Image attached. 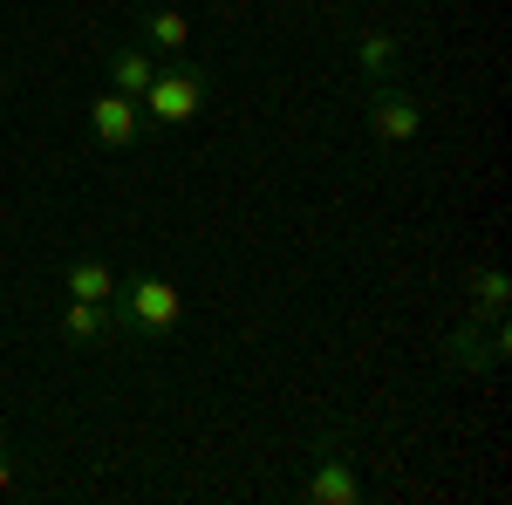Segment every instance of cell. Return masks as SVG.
<instances>
[{"mask_svg": "<svg viewBox=\"0 0 512 505\" xmlns=\"http://www.w3.org/2000/svg\"><path fill=\"white\" fill-rule=\"evenodd\" d=\"M110 314H117V335L158 342V335H171L185 321V294L164 273H130V280H117V294H110Z\"/></svg>", "mask_w": 512, "mask_h": 505, "instance_id": "6da1fadb", "label": "cell"}, {"mask_svg": "<svg viewBox=\"0 0 512 505\" xmlns=\"http://www.w3.org/2000/svg\"><path fill=\"white\" fill-rule=\"evenodd\" d=\"M301 499H308V505H362V458L349 451L342 430H321L315 444H308Z\"/></svg>", "mask_w": 512, "mask_h": 505, "instance_id": "7a4b0ae2", "label": "cell"}, {"mask_svg": "<svg viewBox=\"0 0 512 505\" xmlns=\"http://www.w3.org/2000/svg\"><path fill=\"white\" fill-rule=\"evenodd\" d=\"M205 103H212V69H192V62L158 69V76H151V89L137 96L144 130H178V123H192Z\"/></svg>", "mask_w": 512, "mask_h": 505, "instance_id": "3957f363", "label": "cell"}, {"mask_svg": "<svg viewBox=\"0 0 512 505\" xmlns=\"http://www.w3.org/2000/svg\"><path fill=\"white\" fill-rule=\"evenodd\" d=\"M362 123H369L376 144H417L424 103H417V89H403L396 76H376L369 82V103H362Z\"/></svg>", "mask_w": 512, "mask_h": 505, "instance_id": "277c9868", "label": "cell"}, {"mask_svg": "<svg viewBox=\"0 0 512 505\" xmlns=\"http://www.w3.org/2000/svg\"><path fill=\"white\" fill-rule=\"evenodd\" d=\"M506 355H512L506 314L499 321H458L444 335V369H458V376H492V369H506Z\"/></svg>", "mask_w": 512, "mask_h": 505, "instance_id": "5b68a950", "label": "cell"}, {"mask_svg": "<svg viewBox=\"0 0 512 505\" xmlns=\"http://www.w3.org/2000/svg\"><path fill=\"white\" fill-rule=\"evenodd\" d=\"M89 137H96L103 151H130V144L144 137V110H137V96L96 89V96H89Z\"/></svg>", "mask_w": 512, "mask_h": 505, "instance_id": "8992f818", "label": "cell"}, {"mask_svg": "<svg viewBox=\"0 0 512 505\" xmlns=\"http://www.w3.org/2000/svg\"><path fill=\"white\" fill-rule=\"evenodd\" d=\"M103 76H110V89H117V96H144V89H151V76H158V55H151L144 41H117V48L103 55Z\"/></svg>", "mask_w": 512, "mask_h": 505, "instance_id": "52a82bcc", "label": "cell"}, {"mask_svg": "<svg viewBox=\"0 0 512 505\" xmlns=\"http://www.w3.org/2000/svg\"><path fill=\"white\" fill-rule=\"evenodd\" d=\"M110 335H117V314H110V301H69V308H62V342L96 349V342H110Z\"/></svg>", "mask_w": 512, "mask_h": 505, "instance_id": "ba28073f", "label": "cell"}, {"mask_svg": "<svg viewBox=\"0 0 512 505\" xmlns=\"http://www.w3.org/2000/svg\"><path fill=\"white\" fill-rule=\"evenodd\" d=\"M62 287H69V301H110L117 294V273H110V260H96V253H76L62 267Z\"/></svg>", "mask_w": 512, "mask_h": 505, "instance_id": "9c48e42d", "label": "cell"}, {"mask_svg": "<svg viewBox=\"0 0 512 505\" xmlns=\"http://www.w3.org/2000/svg\"><path fill=\"white\" fill-rule=\"evenodd\" d=\"M465 294H472V321H499L512 301V273L506 267H478L472 280H465Z\"/></svg>", "mask_w": 512, "mask_h": 505, "instance_id": "30bf717a", "label": "cell"}, {"mask_svg": "<svg viewBox=\"0 0 512 505\" xmlns=\"http://www.w3.org/2000/svg\"><path fill=\"white\" fill-rule=\"evenodd\" d=\"M144 48H158V55H185V48H192V14H178V7H151V14H144Z\"/></svg>", "mask_w": 512, "mask_h": 505, "instance_id": "8fae6325", "label": "cell"}, {"mask_svg": "<svg viewBox=\"0 0 512 505\" xmlns=\"http://www.w3.org/2000/svg\"><path fill=\"white\" fill-rule=\"evenodd\" d=\"M396 35H383V28H362L355 35V69H362V82H376V76H396Z\"/></svg>", "mask_w": 512, "mask_h": 505, "instance_id": "7c38bea8", "label": "cell"}, {"mask_svg": "<svg viewBox=\"0 0 512 505\" xmlns=\"http://www.w3.org/2000/svg\"><path fill=\"white\" fill-rule=\"evenodd\" d=\"M14 492V458H7V444H0V499Z\"/></svg>", "mask_w": 512, "mask_h": 505, "instance_id": "4fadbf2b", "label": "cell"}, {"mask_svg": "<svg viewBox=\"0 0 512 505\" xmlns=\"http://www.w3.org/2000/svg\"><path fill=\"white\" fill-rule=\"evenodd\" d=\"M137 7H144V0H137Z\"/></svg>", "mask_w": 512, "mask_h": 505, "instance_id": "5bb4252c", "label": "cell"}]
</instances>
